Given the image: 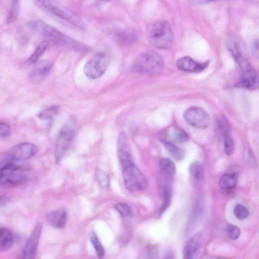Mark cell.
<instances>
[{"instance_id":"cell-27","label":"cell","mask_w":259,"mask_h":259,"mask_svg":"<svg viewBox=\"0 0 259 259\" xmlns=\"http://www.w3.org/2000/svg\"><path fill=\"white\" fill-rule=\"evenodd\" d=\"M48 46V42H42L36 48L34 53L28 58L30 64H34L38 62L40 57L45 52Z\"/></svg>"},{"instance_id":"cell-2","label":"cell","mask_w":259,"mask_h":259,"mask_svg":"<svg viewBox=\"0 0 259 259\" xmlns=\"http://www.w3.org/2000/svg\"><path fill=\"white\" fill-rule=\"evenodd\" d=\"M29 26L33 30L54 44L76 51H82L84 49V46L78 42L42 20L32 22Z\"/></svg>"},{"instance_id":"cell-39","label":"cell","mask_w":259,"mask_h":259,"mask_svg":"<svg viewBox=\"0 0 259 259\" xmlns=\"http://www.w3.org/2000/svg\"><path fill=\"white\" fill-rule=\"evenodd\" d=\"M9 202L10 200L6 196H1V202H1L2 207L6 206Z\"/></svg>"},{"instance_id":"cell-9","label":"cell","mask_w":259,"mask_h":259,"mask_svg":"<svg viewBox=\"0 0 259 259\" xmlns=\"http://www.w3.org/2000/svg\"><path fill=\"white\" fill-rule=\"evenodd\" d=\"M184 118L189 125L200 129L207 128L210 122L208 113L204 109L197 106L188 108L184 112Z\"/></svg>"},{"instance_id":"cell-33","label":"cell","mask_w":259,"mask_h":259,"mask_svg":"<svg viewBox=\"0 0 259 259\" xmlns=\"http://www.w3.org/2000/svg\"><path fill=\"white\" fill-rule=\"evenodd\" d=\"M224 150L226 154L228 155H231L234 151V144L230 135L224 136Z\"/></svg>"},{"instance_id":"cell-12","label":"cell","mask_w":259,"mask_h":259,"mask_svg":"<svg viewBox=\"0 0 259 259\" xmlns=\"http://www.w3.org/2000/svg\"><path fill=\"white\" fill-rule=\"evenodd\" d=\"M117 152L122 168L134 164L130 147L126 136L123 133L119 135L118 140Z\"/></svg>"},{"instance_id":"cell-37","label":"cell","mask_w":259,"mask_h":259,"mask_svg":"<svg viewBox=\"0 0 259 259\" xmlns=\"http://www.w3.org/2000/svg\"><path fill=\"white\" fill-rule=\"evenodd\" d=\"M246 156L247 161L251 166H256V158L250 150H248L246 152Z\"/></svg>"},{"instance_id":"cell-6","label":"cell","mask_w":259,"mask_h":259,"mask_svg":"<svg viewBox=\"0 0 259 259\" xmlns=\"http://www.w3.org/2000/svg\"><path fill=\"white\" fill-rule=\"evenodd\" d=\"M77 124L74 119L68 120L60 131L56 142L55 158L59 162L71 146L76 135Z\"/></svg>"},{"instance_id":"cell-36","label":"cell","mask_w":259,"mask_h":259,"mask_svg":"<svg viewBox=\"0 0 259 259\" xmlns=\"http://www.w3.org/2000/svg\"><path fill=\"white\" fill-rule=\"evenodd\" d=\"M250 50L254 58H259V38L256 39L252 41Z\"/></svg>"},{"instance_id":"cell-3","label":"cell","mask_w":259,"mask_h":259,"mask_svg":"<svg viewBox=\"0 0 259 259\" xmlns=\"http://www.w3.org/2000/svg\"><path fill=\"white\" fill-rule=\"evenodd\" d=\"M174 34L166 21L158 20L150 24L147 30L150 44L158 50L170 48L174 40Z\"/></svg>"},{"instance_id":"cell-13","label":"cell","mask_w":259,"mask_h":259,"mask_svg":"<svg viewBox=\"0 0 259 259\" xmlns=\"http://www.w3.org/2000/svg\"><path fill=\"white\" fill-rule=\"evenodd\" d=\"M41 232L42 226L40 224H38L36 226L24 244L22 250V256L24 258H35Z\"/></svg>"},{"instance_id":"cell-28","label":"cell","mask_w":259,"mask_h":259,"mask_svg":"<svg viewBox=\"0 0 259 259\" xmlns=\"http://www.w3.org/2000/svg\"><path fill=\"white\" fill-rule=\"evenodd\" d=\"M20 14V0H12V6L8 16L7 22L10 24L18 19Z\"/></svg>"},{"instance_id":"cell-29","label":"cell","mask_w":259,"mask_h":259,"mask_svg":"<svg viewBox=\"0 0 259 259\" xmlns=\"http://www.w3.org/2000/svg\"><path fill=\"white\" fill-rule=\"evenodd\" d=\"M115 208L121 215L122 218H131L132 216L133 212L132 208L128 205L118 203L115 206Z\"/></svg>"},{"instance_id":"cell-22","label":"cell","mask_w":259,"mask_h":259,"mask_svg":"<svg viewBox=\"0 0 259 259\" xmlns=\"http://www.w3.org/2000/svg\"><path fill=\"white\" fill-rule=\"evenodd\" d=\"M189 172L191 176L196 180H202L204 178V168L203 164L200 162H193L190 165Z\"/></svg>"},{"instance_id":"cell-31","label":"cell","mask_w":259,"mask_h":259,"mask_svg":"<svg viewBox=\"0 0 259 259\" xmlns=\"http://www.w3.org/2000/svg\"><path fill=\"white\" fill-rule=\"evenodd\" d=\"M235 216L239 220H244L247 218L249 216L248 210L242 204H238L234 208Z\"/></svg>"},{"instance_id":"cell-30","label":"cell","mask_w":259,"mask_h":259,"mask_svg":"<svg viewBox=\"0 0 259 259\" xmlns=\"http://www.w3.org/2000/svg\"><path fill=\"white\" fill-rule=\"evenodd\" d=\"M218 125L219 130L223 137L230 135L231 132L230 126L225 118L222 117L220 118L218 120Z\"/></svg>"},{"instance_id":"cell-34","label":"cell","mask_w":259,"mask_h":259,"mask_svg":"<svg viewBox=\"0 0 259 259\" xmlns=\"http://www.w3.org/2000/svg\"><path fill=\"white\" fill-rule=\"evenodd\" d=\"M11 134V128L10 126L5 123L1 122L0 124V136L2 138H6L10 136Z\"/></svg>"},{"instance_id":"cell-20","label":"cell","mask_w":259,"mask_h":259,"mask_svg":"<svg viewBox=\"0 0 259 259\" xmlns=\"http://www.w3.org/2000/svg\"><path fill=\"white\" fill-rule=\"evenodd\" d=\"M238 174L234 172L222 176L220 180V186L223 190H230L234 188L237 184Z\"/></svg>"},{"instance_id":"cell-23","label":"cell","mask_w":259,"mask_h":259,"mask_svg":"<svg viewBox=\"0 0 259 259\" xmlns=\"http://www.w3.org/2000/svg\"><path fill=\"white\" fill-rule=\"evenodd\" d=\"M168 134L172 140L180 143L186 142L189 140L186 132L179 127H172L170 128L168 132Z\"/></svg>"},{"instance_id":"cell-7","label":"cell","mask_w":259,"mask_h":259,"mask_svg":"<svg viewBox=\"0 0 259 259\" xmlns=\"http://www.w3.org/2000/svg\"><path fill=\"white\" fill-rule=\"evenodd\" d=\"M124 186L131 192H140L148 186L147 178L134 164L122 168Z\"/></svg>"},{"instance_id":"cell-1","label":"cell","mask_w":259,"mask_h":259,"mask_svg":"<svg viewBox=\"0 0 259 259\" xmlns=\"http://www.w3.org/2000/svg\"><path fill=\"white\" fill-rule=\"evenodd\" d=\"M33 2L39 9L51 16L76 28L80 30L86 29L84 22L58 0H33Z\"/></svg>"},{"instance_id":"cell-38","label":"cell","mask_w":259,"mask_h":259,"mask_svg":"<svg viewBox=\"0 0 259 259\" xmlns=\"http://www.w3.org/2000/svg\"><path fill=\"white\" fill-rule=\"evenodd\" d=\"M192 1L195 5H202L212 2L220 1V0H192Z\"/></svg>"},{"instance_id":"cell-24","label":"cell","mask_w":259,"mask_h":259,"mask_svg":"<svg viewBox=\"0 0 259 259\" xmlns=\"http://www.w3.org/2000/svg\"><path fill=\"white\" fill-rule=\"evenodd\" d=\"M96 178L99 186L104 190H107L110 187V178L104 171L98 169L96 172Z\"/></svg>"},{"instance_id":"cell-16","label":"cell","mask_w":259,"mask_h":259,"mask_svg":"<svg viewBox=\"0 0 259 259\" xmlns=\"http://www.w3.org/2000/svg\"><path fill=\"white\" fill-rule=\"evenodd\" d=\"M52 64L48 60H42L37 62L33 67L30 74L32 78L44 77L50 72Z\"/></svg>"},{"instance_id":"cell-14","label":"cell","mask_w":259,"mask_h":259,"mask_svg":"<svg viewBox=\"0 0 259 259\" xmlns=\"http://www.w3.org/2000/svg\"><path fill=\"white\" fill-rule=\"evenodd\" d=\"M208 62L200 64L188 56L180 58L176 62V66L180 70L194 73L203 71L208 68Z\"/></svg>"},{"instance_id":"cell-19","label":"cell","mask_w":259,"mask_h":259,"mask_svg":"<svg viewBox=\"0 0 259 259\" xmlns=\"http://www.w3.org/2000/svg\"><path fill=\"white\" fill-rule=\"evenodd\" d=\"M14 243V238L12 232L6 228L0 229V250L6 251L10 250Z\"/></svg>"},{"instance_id":"cell-25","label":"cell","mask_w":259,"mask_h":259,"mask_svg":"<svg viewBox=\"0 0 259 259\" xmlns=\"http://www.w3.org/2000/svg\"><path fill=\"white\" fill-rule=\"evenodd\" d=\"M90 240L99 258H102L105 254V250L98 236L94 232L90 234Z\"/></svg>"},{"instance_id":"cell-32","label":"cell","mask_w":259,"mask_h":259,"mask_svg":"<svg viewBox=\"0 0 259 259\" xmlns=\"http://www.w3.org/2000/svg\"><path fill=\"white\" fill-rule=\"evenodd\" d=\"M226 232L230 239L232 240H237L240 234V229L236 226L232 224L228 225L226 226Z\"/></svg>"},{"instance_id":"cell-17","label":"cell","mask_w":259,"mask_h":259,"mask_svg":"<svg viewBox=\"0 0 259 259\" xmlns=\"http://www.w3.org/2000/svg\"><path fill=\"white\" fill-rule=\"evenodd\" d=\"M161 176L170 180L174 178L176 168L175 164L170 159L164 158L160 162Z\"/></svg>"},{"instance_id":"cell-26","label":"cell","mask_w":259,"mask_h":259,"mask_svg":"<svg viewBox=\"0 0 259 259\" xmlns=\"http://www.w3.org/2000/svg\"><path fill=\"white\" fill-rule=\"evenodd\" d=\"M59 110L58 106H52L40 112L38 117L41 120H52L58 114Z\"/></svg>"},{"instance_id":"cell-40","label":"cell","mask_w":259,"mask_h":259,"mask_svg":"<svg viewBox=\"0 0 259 259\" xmlns=\"http://www.w3.org/2000/svg\"><path fill=\"white\" fill-rule=\"evenodd\" d=\"M101 1L104 2H108L111 1V0H101Z\"/></svg>"},{"instance_id":"cell-8","label":"cell","mask_w":259,"mask_h":259,"mask_svg":"<svg viewBox=\"0 0 259 259\" xmlns=\"http://www.w3.org/2000/svg\"><path fill=\"white\" fill-rule=\"evenodd\" d=\"M110 57L106 53H100L86 64L84 72L89 78L96 80L100 78L106 72L109 64Z\"/></svg>"},{"instance_id":"cell-15","label":"cell","mask_w":259,"mask_h":259,"mask_svg":"<svg viewBox=\"0 0 259 259\" xmlns=\"http://www.w3.org/2000/svg\"><path fill=\"white\" fill-rule=\"evenodd\" d=\"M48 224L56 228H62L66 224L68 213L66 210L60 208L50 212L47 215Z\"/></svg>"},{"instance_id":"cell-10","label":"cell","mask_w":259,"mask_h":259,"mask_svg":"<svg viewBox=\"0 0 259 259\" xmlns=\"http://www.w3.org/2000/svg\"><path fill=\"white\" fill-rule=\"evenodd\" d=\"M36 146L31 143H22L12 148L6 154L4 162H12L26 160L34 156L37 152Z\"/></svg>"},{"instance_id":"cell-4","label":"cell","mask_w":259,"mask_h":259,"mask_svg":"<svg viewBox=\"0 0 259 259\" xmlns=\"http://www.w3.org/2000/svg\"><path fill=\"white\" fill-rule=\"evenodd\" d=\"M30 178V172L12 162L2 163L0 182L2 185L16 186L24 184Z\"/></svg>"},{"instance_id":"cell-11","label":"cell","mask_w":259,"mask_h":259,"mask_svg":"<svg viewBox=\"0 0 259 259\" xmlns=\"http://www.w3.org/2000/svg\"><path fill=\"white\" fill-rule=\"evenodd\" d=\"M240 68L241 75L236 87L251 90L259 88V75L250 67L249 64Z\"/></svg>"},{"instance_id":"cell-35","label":"cell","mask_w":259,"mask_h":259,"mask_svg":"<svg viewBox=\"0 0 259 259\" xmlns=\"http://www.w3.org/2000/svg\"><path fill=\"white\" fill-rule=\"evenodd\" d=\"M116 37L119 41L122 42H126L134 40L135 38V36L132 34H126L124 32H118Z\"/></svg>"},{"instance_id":"cell-5","label":"cell","mask_w":259,"mask_h":259,"mask_svg":"<svg viewBox=\"0 0 259 259\" xmlns=\"http://www.w3.org/2000/svg\"><path fill=\"white\" fill-rule=\"evenodd\" d=\"M164 66V61L160 55L154 52L148 51L138 56L132 69L139 74H154L162 72Z\"/></svg>"},{"instance_id":"cell-18","label":"cell","mask_w":259,"mask_h":259,"mask_svg":"<svg viewBox=\"0 0 259 259\" xmlns=\"http://www.w3.org/2000/svg\"><path fill=\"white\" fill-rule=\"evenodd\" d=\"M202 239V234H195L187 243L184 250V258L190 259L194 258L200 246Z\"/></svg>"},{"instance_id":"cell-21","label":"cell","mask_w":259,"mask_h":259,"mask_svg":"<svg viewBox=\"0 0 259 259\" xmlns=\"http://www.w3.org/2000/svg\"><path fill=\"white\" fill-rule=\"evenodd\" d=\"M162 142L170 154L176 160H180L184 158L185 153L182 149L166 140H162Z\"/></svg>"}]
</instances>
